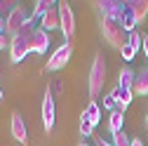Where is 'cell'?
I'll use <instances>...</instances> for the list:
<instances>
[{
    "mask_svg": "<svg viewBox=\"0 0 148 146\" xmlns=\"http://www.w3.org/2000/svg\"><path fill=\"white\" fill-rule=\"evenodd\" d=\"M80 137H85V139H87V137H89V139L94 137V125L87 123V120H82V118H80Z\"/></svg>",
    "mask_w": 148,
    "mask_h": 146,
    "instance_id": "cell-20",
    "label": "cell"
},
{
    "mask_svg": "<svg viewBox=\"0 0 148 146\" xmlns=\"http://www.w3.org/2000/svg\"><path fill=\"white\" fill-rule=\"evenodd\" d=\"M146 127H148V125H146Z\"/></svg>",
    "mask_w": 148,
    "mask_h": 146,
    "instance_id": "cell-33",
    "label": "cell"
},
{
    "mask_svg": "<svg viewBox=\"0 0 148 146\" xmlns=\"http://www.w3.org/2000/svg\"><path fill=\"white\" fill-rule=\"evenodd\" d=\"M103 83H106V59H103V54L97 52L94 54V61H92V68H89V99L94 101L99 97V92L103 90Z\"/></svg>",
    "mask_w": 148,
    "mask_h": 146,
    "instance_id": "cell-2",
    "label": "cell"
},
{
    "mask_svg": "<svg viewBox=\"0 0 148 146\" xmlns=\"http://www.w3.org/2000/svg\"><path fill=\"white\" fill-rule=\"evenodd\" d=\"M146 125H148V111H146Z\"/></svg>",
    "mask_w": 148,
    "mask_h": 146,
    "instance_id": "cell-32",
    "label": "cell"
},
{
    "mask_svg": "<svg viewBox=\"0 0 148 146\" xmlns=\"http://www.w3.org/2000/svg\"><path fill=\"white\" fill-rule=\"evenodd\" d=\"M92 139H94V144H97V146H113V141H103V137H99V134H94Z\"/></svg>",
    "mask_w": 148,
    "mask_h": 146,
    "instance_id": "cell-25",
    "label": "cell"
},
{
    "mask_svg": "<svg viewBox=\"0 0 148 146\" xmlns=\"http://www.w3.org/2000/svg\"><path fill=\"white\" fill-rule=\"evenodd\" d=\"M26 21H28L26 10H24L21 5H16V7L12 10V14L7 17V28H5V33L10 35V38H14V35H16V33H19V31L26 26Z\"/></svg>",
    "mask_w": 148,
    "mask_h": 146,
    "instance_id": "cell-7",
    "label": "cell"
},
{
    "mask_svg": "<svg viewBox=\"0 0 148 146\" xmlns=\"http://www.w3.org/2000/svg\"><path fill=\"white\" fill-rule=\"evenodd\" d=\"M136 52H139V50H134V47L129 45V43H127V45H125V47L120 50V54H122V59H125V61H134V57H136Z\"/></svg>",
    "mask_w": 148,
    "mask_h": 146,
    "instance_id": "cell-22",
    "label": "cell"
},
{
    "mask_svg": "<svg viewBox=\"0 0 148 146\" xmlns=\"http://www.w3.org/2000/svg\"><path fill=\"white\" fill-rule=\"evenodd\" d=\"M134 80H136V71L129 68V66H122L120 73H118V87L132 90V92H134Z\"/></svg>",
    "mask_w": 148,
    "mask_h": 146,
    "instance_id": "cell-11",
    "label": "cell"
},
{
    "mask_svg": "<svg viewBox=\"0 0 148 146\" xmlns=\"http://www.w3.org/2000/svg\"><path fill=\"white\" fill-rule=\"evenodd\" d=\"M118 24H120V26L125 28V33H132V31H136V19H134L132 10L127 7V3H125V7H122V14H120Z\"/></svg>",
    "mask_w": 148,
    "mask_h": 146,
    "instance_id": "cell-16",
    "label": "cell"
},
{
    "mask_svg": "<svg viewBox=\"0 0 148 146\" xmlns=\"http://www.w3.org/2000/svg\"><path fill=\"white\" fill-rule=\"evenodd\" d=\"M113 146H132V139H129V137H127V132L122 130V132L113 134Z\"/></svg>",
    "mask_w": 148,
    "mask_h": 146,
    "instance_id": "cell-21",
    "label": "cell"
},
{
    "mask_svg": "<svg viewBox=\"0 0 148 146\" xmlns=\"http://www.w3.org/2000/svg\"><path fill=\"white\" fill-rule=\"evenodd\" d=\"M78 146H89V144H87V141H85V139H82V141H80V144H78Z\"/></svg>",
    "mask_w": 148,
    "mask_h": 146,
    "instance_id": "cell-30",
    "label": "cell"
},
{
    "mask_svg": "<svg viewBox=\"0 0 148 146\" xmlns=\"http://www.w3.org/2000/svg\"><path fill=\"white\" fill-rule=\"evenodd\" d=\"M71 57H73V43H66V40H64L57 50L49 54V59H47V64H45L47 73H57V71L66 68V64L71 61Z\"/></svg>",
    "mask_w": 148,
    "mask_h": 146,
    "instance_id": "cell-4",
    "label": "cell"
},
{
    "mask_svg": "<svg viewBox=\"0 0 148 146\" xmlns=\"http://www.w3.org/2000/svg\"><path fill=\"white\" fill-rule=\"evenodd\" d=\"M101 33H103L106 43H110L115 50H122L127 45V35L129 33H125V28L113 19H101Z\"/></svg>",
    "mask_w": 148,
    "mask_h": 146,
    "instance_id": "cell-3",
    "label": "cell"
},
{
    "mask_svg": "<svg viewBox=\"0 0 148 146\" xmlns=\"http://www.w3.org/2000/svg\"><path fill=\"white\" fill-rule=\"evenodd\" d=\"M132 146H143V141L141 139H132Z\"/></svg>",
    "mask_w": 148,
    "mask_h": 146,
    "instance_id": "cell-29",
    "label": "cell"
},
{
    "mask_svg": "<svg viewBox=\"0 0 148 146\" xmlns=\"http://www.w3.org/2000/svg\"><path fill=\"white\" fill-rule=\"evenodd\" d=\"M108 127H110V134H118L125 130V113L122 111H113L108 118Z\"/></svg>",
    "mask_w": 148,
    "mask_h": 146,
    "instance_id": "cell-18",
    "label": "cell"
},
{
    "mask_svg": "<svg viewBox=\"0 0 148 146\" xmlns=\"http://www.w3.org/2000/svg\"><path fill=\"white\" fill-rule=\"evenodd\" d=\"M94 5L101 12V19H113V21L120 19L122 7H125V3H120V0H99V3H94Z\"/></svg>",
    "mask_w": 148,
    "mask_h": 146,
    "instance_id": "cell-9",
    "label": "cell"
},
{
    "mask_svg": "<svg viewBox=\"0 0 148 146\" xmlns=\"http://www.w3.org/2000/svg\"><path fill=\"white\" fill-rule=\"evenodd\" d=\"M5 28H7V19L0 14V33H5Z\"/></svg>",
    "mask_w": 148,
    "mask_h": 146,
    "instance_id": "cell-28",
    "label": "cell"
},
{
    "mask_svg": "<svg viewBox=\"0 0 148 146\" xmlns=\"http://www.w3.org/2000/svg\"><path fill=\"white\" fill-rule=\"evenodd\" d=\"M33 21H35L33 17H28L26 26L12 38V43H10V61L12 64H19V61H24L28 57V52H31V35L35 31V24Z\"/></svg>",
    "mask_w": 148,
    "mask_h": 146,
    "instance_id": "cell-1",
    "label": "cell"
},
{
    "mask_svg": "<svg viewBox=\"0 0 148 146\" xmlns=\"http://www.w3.org/2000/svg\"><path fill=\"white\" fill-rule=\"evenodd\" d=\"M143 57H146V61H148V35H143Z\"/></svg>",
    "mask_w": 148,
    "mask_h": 146,
    "instance_id": "cell-27",
    "label": "cell"
},
{
    "mask_svg": "<svg viewBox=\"0 0 148 146\" xmlns=\"http://www.w3.org/2000/svg\"><path fill=\"white\" fill-rule=\"evenodd\" d=\"M127 7L132 10L136 24H141L146 17H148V0H127Z\"/></svg>",
    "mask_w": 148,
    "mask_h": 146,
    "instance_id": "cell-14",
    "label": "cell"
},
{
    "mask_svg": "<svg viewBox=\"0 0 148 146\" xmlns=\"http://www.w3.org/2000/svg\"><path fill=\"white\" fill-rule=\"evenodd\" d=\"M80 118H82V120H87V123H92V125L97 127V125H99V120H101V106H99L97 101H89Z\"/></svg>",
    "mask_w": 148,
    "mask_h": 146,
    "instance_id": "cell-15",
    "label": "cell"
},
{
    "mask_svg": "<svg viewBox=\"0 0 148 146\" xmlns=\"http://www.w3.org/2000/svg\"><path fill=\"white\" fill-rule=\"evenodd\" d=\"M59 17H61V33H64V40L73 43V35H75V14H73L68 3H59Z\"/></svg>",
    "mask_w": 148,
    "mask_h": 146,
    "instance_id": "cell-5",
    "label": "cell"
},
{
    "mask_svg": "<svg viewBox=\"0 0 148 146\" xmlns=\"http://www.w3.org/2000/svg\"><path fill=\"white\" fill-rule=\"evenodd\" d=\"M42 127H45V132L49 134L54 130V120H57V106H54V94H52V90L47 87L45 90V97H42Z\"/></svg>",
    "mask_w": 148,
    "mask_h": 146,
    "instance_id": "cell-6",
    "label": "cell"
},
{
    "mask_svg": "<svg viewBox=\"0 0 148 146\" xmlns=\"http://www.w3.org/2000/svg\"><path fill=\"white\" fill-rule=\"evenodd\" d=\"M59 3H57V0H38V3H35V7H33V19H42V17L49 12V10H54V7H57Z\"/></svg>",
    "mask_w": 148,
    "mask_h": 146,
    "instance_id": "cell-17",
    "label": "cell"
},
{
    "mask_svg": "<svg viewBox=\"0 0 148 146\" xmlns=\"http://www.w3.org/2000/svg\"><path fill=\"white\" fill-rule=\"evenodd\" d=\"M0 101H3V87H0Z\"/></svg>",
    "mask_w": 148,
    "mask_h": 146,
    "instance_id": "cell-31",
    "label": "cell"
},
{
    "mask_svg": "<svg viewBox=\"0 0 148 146\" xmlns=\"http://www.w3.org/2000/svg\"><path fill=\"white\" fill-rule=\"evenodd\" d=\"M127 43L132 45L134 50H141V47H143V38L139 35V31H132V33H129V35H127Z\"/></svg>",
    "mask_w": 148,
    "mask_h": 146,
    "instance_id": "cell-19",
    "label": "cell"
},
{
    "mask_svg": "<svg viewBox=\"0 0 148 146\" xmlns=\"http://www.w3.org/2000/svg\"><path fill=\"white\" fill-rule=\"evenodd\" d=\"M134 94H139V97H148V66H141V68L136 71Z\"/></svg>",
    "mask_w": 148,
    "mask_h": 146,
    "instance_id": "cell-13",
    "label": "cell"
},
{
    "mask_svg": "<svg viewBox=\"0 0 148 146\" xmlns=\"http://www.w3.org/2000/svg\"><path fill=\"white\" fill-rule=\"evenodd\" d=\"M49 45H52L49 33L38 26V28L33 31V35H31V52H33V54H45V52L49 50Z\"/></svg>",
    "mask_w": 148,
    "mask_h": 146,
    "instance_id": "cell-10",
    "label": "cell"
},
{
    "mask_svg": "<svg viewBox=\"0 0 148 146\" xmlns=\"http://www.w3.org/2000/svg\"><path fill=\"white\" fill-rule=\"evenodd\" d=\"M10 43H12V38L7 33H0V50H5V47H10Z\"/></svg>",
    "mask_w": 148,
    "mask_h": 146,
    "instance_id": "cell-24",
    "label": "cell"
},
{
    "mask_svg": "<svg viewBox=\"0 0 148 146\" xmlns=\"http://www.w3.org/2000/svg\"><path fill=\"white\" fill-rule=\"evenodd\" d=\"M103 108H108V111L113 113V111H118V101L110 97V94H106V97H103Z\"/></svg>",
    "mask_w": 148,
    "mask_h": 146,
    "instance_id": "cell-23",
    "label": "cell"
},
{
    "mask_svg": "<svg viewBox=\"0 0 148 146\" xmlns=\"http://www.w3.org/2000/svg\"><path fill=\"white\" fill-rule=\"evenodd\" d=\"M10 132L12 137L19 141L21 146H28V130H26V123L21 118L19 111H12V118H10Z\"/></svg>",
    "mask_w": 148,
    "mask_h": 146,
    "instance_id": "cell-8",
    "label": "cell"
},
{
    "mask_svg": "<svg viewBox=\"0 0 148 146\" xmlns=\"http://www.w3.org/2000/svg\"><path fill=\"white\" fill-rule=\"evenodd\" d=\"M61 87H64V85H61V80L57 78V80L52 83V87H49V90H52V94H54V92H61Z\"/></svg>",
    "mask_w": 148,
    "mask_h": 146,
    "instance_id": "cell-26",
    "label": "cell"
},
{
    "mask_svg": "<svg viewBox=\"0 0 148 146\" xmlns=\"http://www.w3.org/2000/svg\"><path fill=\"white\" fill-rule=\"evenodd\" d=\"M40 28H45L47 33L49 31H54V28H61V17H59V5L54 7V10H49L42 19H40Z\"/></svg>",
    "mask_w": 148,
    "mask_h": 146,
    "instance_id": "cell-12",
    "label": "cell"
}]
</instances>
